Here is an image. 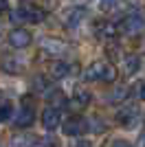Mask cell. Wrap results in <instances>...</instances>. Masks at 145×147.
Instances as JSON below:
<instances>
[{"label":"cell","instance_id":"cell-7","mask_svg":"<svg viewBox=\"0 0 145 147\" xmlns=\"http://www.w3.org/2000/svg\"><path fill=\"white\" fill-rule=\"evenodd\" d=\"M7 42H9V46H13V49H26V46L33 42V35H31V31H26L24 26H18V29L9 31Z\"/></svg>","mask_w":145,"mask_h":147},{"label":"cell","instance_id":"cell-10","mask_svg":"<svg viewBox=\"0 0 145 147\" xmlns=\"http://www.w3.org/2000/svg\"><path fill=\"white\" fill-rule=\"evenodd\" d=\"M84 18H86L84 7H70V9H66V11L62 13V22H64L66 29H77L84 22Z\"/></svg>","mask_w":145,"mask_h":147},{"label":"cell","instance_id":"cell-2","mask_svg":"<svg viewBox=\"0 0 145 147\" xmlns=\"http://www.w3.org/2000/svg\"><path fill=\"white\" fill-rule=\"evenodd\" d=\"M9 18H11V22H16V24H20V22L37 24V22H42V20H44V11L40 9V7H35V5H22L20 9L11 11Z\"/></svg>","mask_w":145,"mask_h":147},{"label":"cell","instance_id":"cell-3","mask_svg":"<svg viewBox=\"0 0 145 147\" xmlns=\"http://www.w3.org/2000/svg\"><path fill=\"white\" fill-rule=\"evenodd\" d=\"M117 31L123 33V35H130V37L141 35V31H143V16H141V11H132L123 20H119L117 22Z\"/></svg>","mask_w":145,"mask_h":147},{"label":"cell","instance_id":"cell-18","mask_svg":"<svg viewBox=\"0 0 145 147\" xmlns=\"http://www.w3.org/2000/svg\"><path fill=\"white\" fill-rule=\"evenodd\" d=\"M127 94H130V92H127L125 86H117L115 92H110V94H108V101H110V103H119V101H123Z\"/></svg>","mask_w":145,"mask_h":147},{"label":"cell","instance_id":"cell-25","mask_svg":"<svg viewBox=\"0 0 145 147\" xmlns=\"http://www.w3.org/2000/svg\"><path fill=\"white\" fill-rule=\"evenodd\" d=\"M7 9H9V2H7V0H0V13H5Z\"/></svg>","mask_w":145,"mask_h":147},{"label":"cell","instance_id":"cell-16","mask_svg":"<svg viewBox=\"0 0 145 147\" xmlns=\"http://www.w3.org/2000/svg\"><path fill=\"white\" fill-rule=\"evenodd\" d=\"M35 136L33 134H13L11 136V147H33Z\"/></svg>","mask_w":145,"mask_h":147},{"label":"cell","instance_id":"cell-19","mask_svg":"<svg viewBox=\"0 0 145 147\" xmlns=\"http://www.w3.org/2000/svg\"><path fill=\"white\" fill-rule=\"evenodd\" d=\"M31 90H35L37 94H46V92L51 90V86H48V81L44 79V77H35L33 84H31Z\"/></svg>","mask_w":145,"mask_h":147},{"label":"cell","instance_id":"cell-17","mask_svg":"<svg viewBox=\"0 0 145 147\" xmlns=\"http://www.w3.org/2000/svg\"><path fill=\"white\" fill-rule=\"evenodd\" d=\"M11 117H13V103L9 99L0 101V123H7Z\"/></svg>","mask_w":145,"mask_h":147},{"label":"cell","instance_id":"cell-1","mask_svg":"<svg viewBox=\"0 0 145 147\" xmlns=\"http://www.w3.org/2000/svg\"><path fill=\"white\" fill-rule=\"evenodd\" d=\"M84 79L90 81V84L92 81H95V84H115L117 81V68L110 66L108 61L97 59V61H92L90 66L86 68Z\"/></svg>","mask_w":145,"mask_h":147},{"label":"cell","instance_id":"cell-23","mask_svg":"<svg viewBox=\"0 0 145 147\" xmlns=\"http://www.w3.org/2000/svg\"><path fill=\"white\" fill-rule=\"evenodd\" d=\"M112 147H132V143L121 141V138H119V141H115V143H112Z\"/></svg>","mask_w":145,"mask_h":147},{"label":"cell","instance_id":"cell-14","mask_svg":"<svg viewBox=\"0 0 145 147\" xmlns=\"http://www.w3.org/2000/svg\"><path fill=\"white\" fill-rule=\"evenodd\" d=\"M46 73L51 75L53 79H64V77L70 73V66H68L64 59L57 57V59H53V61H48V64H46Z\"/></svg>","mask_w":145,"mask_h":147},{"label":"cell","instance_id":"cell-20","mask_svg":"<svg viewBox=\"0 0 145 147\" xmlns=\"http://www.w3.org/2000/svg\"><path fill=\"white\" fill-rule=\"evenodd\" d=\"M33 147H60V145H57V141H55V138L46 136V138H35Z\"/></svg>","mask_w":145,"mask_h":147},{"label":"cell","instance_id":"cell-24","mask_svg":"<svg viewBox=\"0 0 145 147\" xmlns=\"http://www.w3.org/2000/svg\"><path fill=\"white\" fill-rule=\"evenodd\" d=\"M112 5H115V0H101V7H103V9H112Z\"/></svg>","mask_w":145,"mask_h":147},{"label":"cell","instance_id":"cell-22","mask_svg":"<svg viewBox=\"0 0 145 147\" xmlns=\"http://www.w3.org/2000/svg\"><path fill=\"white\" fill-rule=\"evenodd\" d=\"M68 147H90V141H86V138H79V136H77V141L70 143Z\"/></svg>","mask_w":145,"mask_h":147},{"label":"cell","instance_id":"cell-6","mask_svg":"<svg viewBox=\"0 0 145 147\" xmlns=\"http://www.w3.org/2000/svg\"><path fill=\"white\" fill-rule=\"evenodd\" d=\"M60 125H62V132L66 136H72V138L84 136L86 132H88V121H86L84 117H70L64 123H60Z\"/></svg>","mask_w":145,"mask_h":147},{"label":"cell","instance_id":"cell-13","mask_svg":"<svg viewBox=\"0 0 145 147\" xmlns=\"http://www.w3.org/2000/svg\"><path fill=\"white\" fill-rule=\"evenodd\" d=\"M95 33H97V37H101V40H115V37L119 35L117 24L110 22V20H99L95 24Z\"/></svg>","mask_w":145,"mask_h":147},{"label":"cell","instance_id":"cell-15","mask_svg":"<svg viewBox=\"0 0 145 147\" xmlns=\"http://www.w3.org/2000/svg\"><path fill=\"white\" fill-rule=\"evenodd\" d=\"M139 68H141V57L139 55H127L125 59H123V73L125 75L139 73Z\"/></svg>","mask_w":145,"mask_h":147},{"label":"cell","instance_id":"cell-12","mask_svg":"<svg viewBox=\"0 0 145 147\" xmlns=\"http://www.w3.org/2000/svg\"><path fill=\"white\" fill-rule=\"evenodd\" d=\"M62 123V112L55 108V105H48V108H44L42 110V125L48 129V132H53V129L60 127Z\"/></svg>","mask_w":145,"mask_h":147},{"label":"cell","instance_id":"cell-21","mask_svg":"<svg viewBox=\"0 0 145 147\" xmlns=\"http://www.w3.org/2000/svg\"><path fill=\"white\" fill-rule=\"evenodd\" d=\"M132 94L136 97V101H143V81H141V79L132 86Z\"/></svg>","mask_w":145,"mask_h":147},{"label":"cell","instance_id":"cell-8","mask_svg":"<svg viewBox=\"0 0 145 147\" xmlns=\"http://www.w3.org/2000/svg\"><path fill=\"white\" fill-rule=\"evenodd\" d=\"M40 49L46 53V55H53V57H62L68 53V44L62 42L60 37H44L42 44H40Z\"/></svg>","mask_w":145,"mask_h":147},{"label":"cell","instance_id":"cell-4","mask_svg":"<svg viewBox=\"0 0 145 147\" xmlns=\"http://www.w3.org/2000/svg\"><path fill=\"white\" fill-rule=\"evenodd\" d=\"M11 119H13V125L18 129H26V127H31V125L35 123V108H33V103H31L29 97L22 99V105H20L18 114L11 117Z\"/></svg>","mask_w":145,"mask_h":147},{"label":"cell","instance_id":"cell-5","mask_svg":"<svg viewBox=\"0 0 145 147\" xmlns=\"http://www.w3.org/2000/svg\"><path fill=\"white\" fill-rule=\"evenodd\" d=\"M117 123H119L121 127H136L141 123V110L136 108V105H121L119 110H117L115 114Z\"/></svg>","mask_w":145,"mask_h":147},{"label":"cell","instance_id":"cell-11","mask_svg":"<svg viewBox=\"0 0 145 147\" xmlns=\"http://www.w3.org/2000/svg\"><path fill=\"white\" fill-rule=\"evenodd\" d=\"M92 94L86 88H75V92H72V97L66 99V105L70 108V110H84L86 105L90 103Z\"/></svg>","mask_w":145,"mask_h":147},{"label":"cell","instance_id":"cell-9","mask_svg":"<svg viewBox=\"0 0 145 147\" xmlns=\"http://www.w3.org/2000/svg\"><path fill=\"white\" fill-rule=\"evenodd\" d=\"M0 70L7 75H22L24 73V59L9 53V55H5L0 59Z\"/></svg>","mask_w":145,"mask_h":147}]
</instances>
